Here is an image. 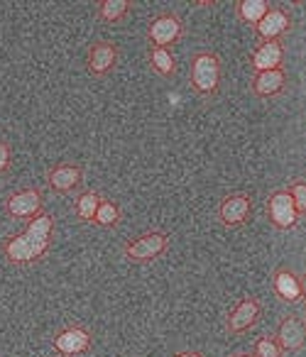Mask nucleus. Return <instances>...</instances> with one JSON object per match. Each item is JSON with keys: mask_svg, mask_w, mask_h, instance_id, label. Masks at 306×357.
Wrapping results in <instances>:
<instances>
[{"mask_svg": "<svg viewBox=\"0 0 306 357\" xmlns=\"http://www.w3.org/2000/svg\"><path fill=\"white\" fill-rule=\"evenodd\" d=\"M272 284H275V291L279 298L284 301H299L301 298V287H299V277H296L291 269L279 267L275 269V277H272Z\"/></svg>", "mask_w": 306, "mask_h": 357, "instance_id": "obj_16", "label": "nucleus"}, {"mask_svg": "<svg viewBox=\"0 0 306 357\" xmlns=\"http://www.w3.org/2000/svg\"><path fill=\"white\" fill-rule=\"evenodd\" d=\"M267 215H270L272 225L279 228V230H291L296 225L299 213H296V208H294V204H291L286 189L275 191V194L270 196V201H267Z\"/></svg>", "mask_w": 306, "mask_h": 357, "instance_id": "obj_8", "label": "nucleus"}, {"mask_svg": "<svg viewBox=\"0 0 306 357\" xmlns=\"http://www.w3.org/2000/svg\"><path fill=\"white\" fill-rule=\"evenodd\" d=\"M282 59H284V47H282V42H262L255 50L250 61H252L255 74H260V71L279 69Z\"/></svg>", "mask_w": 306, "mask_h": 357, "instance_id": "obj_15", "label": "nucleus"}, {"mask_svg": "<svg viewBox=\"0 0 306 357\" xmlns=\"http://www.w3.org/2000/svg\"><path fill=\"white\" fill-rule=\"evenodd\" d=\"M252 199L247 194H231L218 206V218L226 228H240L250 220Z\"/></svg>", "mask_w": 306, "mask_h": 357, "instance_id": "obj_6", "label": "nucleus"}, {"mask_svg": "<svg viewBox=\"0 0 306 357\" xmlns=\"http://www.w3.org/2000/svg\"><path fill=\"white\" fill-rule=\"evenodd\" d=\"M84 181V169L79 164H57L47 172V184L57 194H71Z\"/></svg>", "mask_w": 306, "mask_h": 357, "instance_id": "obj_10", "label": "nucleus"}, {"mask_svg": "<svg viewBox=\"0 0 306 357\" xmlns=\"http://www.w3.org/2000/svg\"><path fill=\"white\" fill-rule=\"evenodd\" d=\"M115 61H118V47L108 40L94 42L89 47V56H86V69L91 76H105L113 71Z\"/></svg>", "mask_w": 306, "mask_h": 357, "instance_id": "obj_9", "label": "nucleus"}, {"mask_svg": "<svg viewBox=\"0 0 306 357\" xmlns=\"http://www.w3.org/2000/svg\"><path fill=\"white\" fill-rule=\"evenodd\" d=\"M252 357H282L279 342L270 335L260 337V340L255 342V347H252Z\"/></svg>", "mask_w": 306, "mask_h": 357, "instance_id": "obj_22", "label": "nucleus"}, {"mask_svg": "<svg viewBox=\"0 0 306 357\" xmlns=\"http://www.w3.org/2000/svg\"><path fill=\"white\" fill-rule=\"evenodd\" d=\"M52 233H54V218L42 211L40 215L25 225L22 233H15L0 243V252L10 264H32L42 259L50 250Z\"/></svg>", "mask_w": 306, "mask_h": 357, "instance_id": "obj_1", "label": "nucleus"}, {"mask_svg": "<svg viewBox=\"0 0 306 357\" xmlns=\"http://www.w3.org/2000/svg\"><path fill=\"white\" fill-rule=\"evenodd\" d=\"M99 204H101V196L96 194V191H84V194H79V199H76V204H74L76 218L84 220V223H94Z\"/></svg>", "mask_w": 306, "mask_h": 357, "instance_id": "obj_20", "label": "nucleus"}, {"mask_svg": "<svg viewBox=\"0 0 306 357\" xmlns=\"http://www.w3.org/2000/svg\"><path fill=\"white\" fill-rule=\"evenodd\" d=\"M52 345H54V350L59 352L61 357L84 355V352L91 347V333L81 326H69L61 333H57Z\"/></svg>", "mask_w": 306, "mask_h": 357, "instance_id": "obj_7", "label": "nucleus"}, {"mask_svg": "<svg viewBox=\"0 0 306 357\" xmlns=\"http://www.w3.org/2000/svg\"><path fill=\"white\" fill-rule=\"evenodd\" d=\"M42 191L40 189H20L13 196H8L3 208L15 220H32L42 213Z\"/></svg>", "mask_w": 306, "mask_h": 357, "instance_id": "obj_5", "label": "nucleus"}, {"mask_svg": "<svg viewBox=\"0 0 306 357\" xmlns=\"http://www.w3.org/2000/svg\"><path fill=\"white\" fill-rule=\"evenodd\" d=\"M299 287H301V296H304V301H306V274L299 279Z\"/></svg>", "mask_w": 306, "mask_h": 357, "instance_id": "obj_26", "label": "nucleus"}, {"mask_svg": "<svg viewBox=\"0 0 306 357\" xmlns=\"http://www.w3.org/2000/svg\"><path fill=\"white\" fill-rule=\"evenodd\" d=\"M191 86L196 93L201 96H213L221 84V59L213 52H198L191 61Z\"/></svg>", "mask_w": 306, "mask_h": 357, "instance_id": "obj_2", "label": "nucleus"}, {"mask_svg": "<svg viewBox=\"0 0 306 357\" xmlns=\"http://www.w3.org/2000/svg\"><path fill=\"white\" fill-rule=\"evenodd\" d=\"M167 248H169V235L152 230V233H145L140 238L130 240L123 252L130 262H152V259L162 257L167 252Z\"/></svg>", "mask_w": 306, "mask_h": 357, "instance_id": "obj_3", "label": "nucleus"}, {"mask_svg": "<svg viewBox=\"0 0 306 357\" xmlns=\"http://www.w3.org/2000/svg\"><path fill=\"white\" fill-rule=\"evenodd\" d=\"M277 342H279L282 352H296L306 345V326L299 316L289 313L282 318L279 328H277Z\"/></svg>", "mask_w": 306, "mask_h": 357, "instance_id": "obj_11", "label": "nucleus"}, {"mask_svg": "<svg viewBox=\"0 0 306 357\" xmlns=\"http://www.w3.org/2000/svg\"><path fill=\"white\" fill-rule=\"evenodd\" d=\"M150 66H152L154 74L164 76V79L174 76V71H177L174 54L169 50H162V47H152V50H150Z\"/></svg>", "mask_w": 306, "mask_h": 357, "instance_id": "obj_18", "label": "nucleus"}, {"mask_svg": "<svg viewBox=\"0 0 306 357\" xmlns=\"http://www.w3.org/2000/svg\"><path fill=\"white\" fill-rule=\"evenodd\" d=\"M174 357H203L201 352H196V350H184V352H177Z\"/></svg>", "mask_w": 306, "mask_h": 357, "instance_id": "obj_25", "label": "nucleus"}, {"mask_svg": "<svg viewBox=\"0 0 306 357\" xmlns=\"http://www.w3.org/2000/svg\"><path fill=\"white\" fill-rule=\"evenodd\" d=\"M231 357H252V355H247V352H235V355H231Z\"/></svg>", "mask_w": 306, "mask_h": 357, "instance_id": "obj_27", "label": "nucleus"}, {"mask_svg": "<svg viewBox=\"0 0 306 357\" xmlns=\"http://www.w3.org/2000/svg\"><path fill=\"white\" fill-rule=\"evenodd\" d=\"M286 194H289L296 213L306 215V181H301V178H299V181H291L289 189H286Z\"/></svg>", "mask_w": 306, "mask_h": 357, "instance_id": "obj_23", "label": "nucleus"}, {"mask_svg": "<svg viewBox=\"0 0 306 357\" xmlns=\"http://www.w3.org/2000/svg\"><path fill=\"white\" fill-rule=\"evenodd\" d=\"M120 208L113 204V201H108V199H101V204H99V211H96V215H94V223L96 225H101V228H115V225L120 223Z\"/></svg>", "mask_w": 306, "mask_h": 357, "instance_id": "obj_21", "label": "nucleus"}, {"mask_svg": "<svg viewBox=\"0 0 306 357\" xmlns=\"http://www.w3.org/2000/svg\"><path fill=\"white\" fill-rule=\"evenodd\" d=\"M270 8L272 6L267 3V0H238V3H235V15H238V20L245 22V25L257 27V22L267 15V10H270Z\"/></svg>", "mask_w": 306, "mask_h": 357, "instance_id": "obj_17", "label": "nucleus"}, {"mask_svg": "<svg viewBox=\"0 0 306 357\" xmlns=\"http://www.w3.org/2000/svg\"><path fill=\"white\" fill-rule=\"evenodd\" d=\"M304 326H306V323H304Z\"/></svg>", "mask_w": 306, "mask_h": 357, "instance_id": "obj_28", "label": "nucleus"}, {"mask_svg": "<svg viewBox=\"0 0 306 357\" xmlns=\"http://www.w3.org/2000/svg\"><path fill=\"white\" fill-rule=\"evenodd\" d=\"M13 162V152H10V144L6 139H0V174H6L10 169Z\"/></svg>", "mask_w": 306, "mask_h": 357, "instance_id": "obj_24", "label": "nucleus"}, {"mask_svg": "<svg viewBox=\"0 0 306 357\" xmlns=\"http://www.w3.org/2000/svg\"><path fill=\"white\" fill-rule=\"evenodd\" d=\"M286 86V74L284 69H270L260 71V74L252 76V93L260 96V98H272V96L282 93Z\"/></svg>", "mask_w": 306, "mask_h": 357, "instance_id": "obj_14", "label": "nucleus"}, {"mask_svg": "<svg viewBox=\"0 0 306 357\" xmlns=\"http://www.w3.org/2000/svg\"><path fill=\"white\" fill-rule=\"evenodd\" d=\"M291 27V17L284 8H270L267 15L257 22L255 35L260 42H277L284 32H289Z\"/></svg>", "mask_w": 306, "mask_h": 357, "instance_id": "obj_13", "label": "nucleus"}, {"mask_svg": "<svg viewBox=\"0 0 306 357\" xmlns=\"http://www.w3.org/2000/svg\"><path fill=\"white\" fill-rule=\"evenodd\" d=\"M262 313V303L257 301V298L247 296L242 298V301H238L235 306H233V311L228 313V331L231 333H245L250 331L252 326L257 323V318H260Z\"/></svg>", "mask_w": 306, "mask_h": 357, "instance_id": "obj_12", "label": "nucleus"}, {"mask_svg": "<svg viewBox=\"0 0 306 357\" xmlns=\"http://www.w3.org/2000/svg\"><path fill=\"white\" fill-rule=\"evenodd\" d=\"M96 8H99V17L103 22H118L128 15L133 3L130 0H101Z\"/></svg>", "mask_w": 306, "mask_h": 357, "instance_id": "obj_19", "label": "nucleus"}, {"mask_svg": "<svg viewBox=\"0 0 306 357\" xmlns=\"http://www.w3.org/2000/svg\"><path fill=\"white\" fill-rule=\"evenodd\" d=\"M184 35V25L174 13H162L157 15L147 27V40L152 47H162V50H169L172 45H177Z\"/></svg>", "mask_w": 306, "mask_h": 357, "instance_id": "obj_4", "label": "nucleus"}]
</instances>
